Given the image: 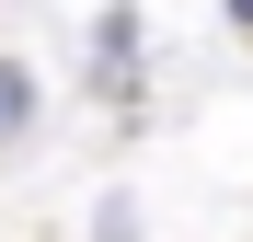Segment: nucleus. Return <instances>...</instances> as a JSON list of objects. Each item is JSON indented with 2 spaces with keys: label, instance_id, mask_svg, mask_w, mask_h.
Returning <instances> with one entry per match:
<instances>
[{
  "label": "nucleus",
  "instance_id": "1",
  "mask_svg": "<svg viewBox=\"0 0 253 242\" xmlns=\"http://www.w3.org/2000/svg\"><path fill=\"white\" fill-rule=\"evenodd\" d=\"M23 104H35V81H23L12 58H0V139H12V127H23Z\"/></svg>",
  "mask_w": 253,
  "mask_h": 242
}]
</instances>
